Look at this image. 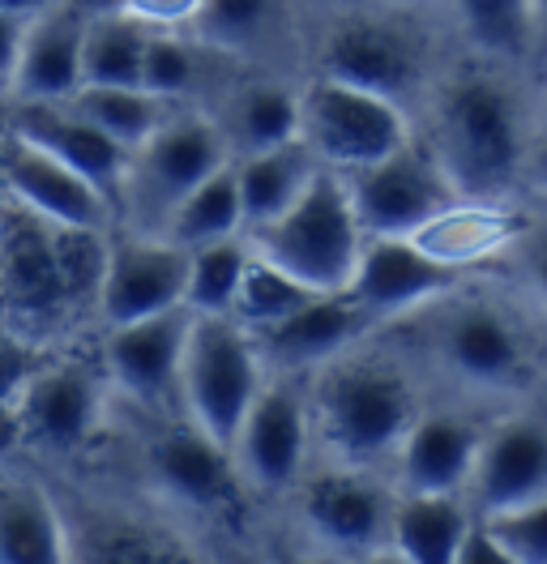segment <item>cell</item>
I'll return each mask as SVG.
<instances>
[{
  "instance_id": "obj_1",
  "label": "cell",
  "mask_w": 547,
  "mask_h": 564,
  "mask_svg": "<svg viewBox=\"0 0 547 564\" xmlns=\"http://www.w3.org/2000/svg\"><path fill=\"white\" fill-rule=\"evenodd\" d=\"M522 107L487 69H462L437 107V159L462 197L492 202L522 167Z\"/></svg>"
},
{
  "instance_id": "obj_2",
  "label": "cell",
  "mask_w": 547,
  "mask_h": 564,
  "mask_svg": "<svg viewBox=\"0 0 547 564\" xmlns=\"http://www.w3.org/2000/svg\"><path fill=\"white\" fill-rule=\"evenodd\" d=\"M360 236L364 227L355 218L346 184L339 172L321 167L291 210L248 231V245L317 291H342L355 274V261L364 248Z\"/></svg>"
},
{
  "instance_id": "obj_3",
  "label": "cell",
  "mask_w": 547,
  "mask_h": 564,
  "mask_svg": "<svg viewBox=\"0 0 547 564\" xmlns=\"http://www.w3.org/2000/svg\"><path fill=\"white\" fill-rule=\"evenodd\" d=\"M317 423L342 462H380L415 423V393L394 364L339 359L317 386Z\"/></svg>"
},
{
  "instance_id": "obj_4",
  "label": "cell",
  "mask_w": 547,
  "mask_h": 564,
  "mask_svg": "<svg viewBox=\"0 0 547 564\" xmlns=\"http://www.w3.org/2000/svg\"><path fill=\"white\" fill-rule=\"evenodd\" d=\"M261 386V355L253 334L232 313H193V329L180 359V393L189 420L210 441L232 449Z\"/></svg>"
},
{
  "instance_id": "obj_5",
  "label": "cell",
  "mask_w": 547,
  "mask_h": 564,
  "mask_svg": "<svg viewBox=\"0 0 547 564\" xmlns=\"http://www.w3.org/2000/svg\"><path fill=\"white\" fill-rule=\"evenodd\" d=\"M227 138L202 116H171L168 124L133 150L125 180V210L133 214L137 231L163 236L171 210L202 184L210 172L227 163Z\"/></svg>"
},
{
  "instance_id": "obj_6",
  "label": "cell",
  "mask_w": 547,
  "mask_h": 564,
  "mask_svg": "<svg viewBox=\"0 0 547 564\" xmlns=\"http://www.w3.org/2000/svg\"><path fill=\"white\" fill-rule=\"evenodd\" d=\"M300 138L330 167H368L407 141L403 107L385 95L317 77L300 95Z\"/></svg>"
},
{
  "instance_id": "obj_7",
  "label": "cell",
  "mask_w": 547,
  "mask_h": 564,
  "mask_svg": "<svg viewBox=\"0 0 547 564\" xmlns=\"http://www.w3.org/2000/svg\"><path fill=\"white\" fill-rule=\"evenodd\" d=\"M342 184L368 236H410L449 202H458V188L444 176L441 159L415 150L410 141L368 167H351Z\"/></svg>"
},
{
  "instance_id": "obj_8",
  "label": "cell",
  "mask_w": 547,
  "mask_h": 564,
  "mask_svg": "<svg viewBox=\"0 0 547 564\" xmlns=\"http://www.w3.org/2000/svg\"><path fill=\"white\" fill-rule=\"evenodd\" d=\"M189 291V248L168 236L125 231L107 245L99 279V313L111 325L154 317L184 304Z\"/></svg>"
},
{
  "instance_id": "obj_9",
  "label": "cell",
  "mask_w": 547,
  "mask_h": 564,
  "mask_svg": "<svg viewBox=\"0 0 547 564\" xmlns=\"http://www.w3.org/2000/svg\"><path fill=\"white\" fill-rule=\"evenodd\" d=\"M4 129L52 150L77 176L90 180L107 197L111 214L125 206V180H129L133 150L120 145L107 129H99L90 116H82L68 99H13L4 107Z\"/></svg>"
},
{
  "instance_id": "obj_10",
  "label": "cell",
  "mask_w": 547,
  "mask_h": 564,
  "mask_svg": "<svg viewBox=\"0 0 547 564\" xmlns=\"http://www.w3.org/2000/svg\"><path fill=\"white\" fill-rule=\"evenodd\" d=\"M0 257H4V317L56 321L73 295L61 257V223L34 214L18 197L0 202Z\"/></svg>"
},
{
  "instance_id": "obj_11",
  "label": "cell",
  "mask_w": 547,
  "mask_h": 564,
  "mask_svg": "<svg viewBox=\"0 0 547 564\" xmlns=\"http://www.w3.org/2000/svg\"><path fill=\"white\" fill-rule=\"evenodd\" d=\"M428 47L403 22L385 18H346L321 43V77H334L346 86L385 95L403 104L423 82Z\"/></svg>"
},
{
  "instance_id": "obj_12",
  "label": "cell",
  "mask_w": 547,
  "mask_h": 564,
  "mask_svg": "<svg viewBox=\"0 0 547 564\" xmlns=\"http://www.w3.org/2000/svg\"><path fill=\"white\" fill-rule=\"evenodd\" d=\"M462 274H466L462 265L437 261L410 236H373L360 248L355 274L342 291L368 313V321H380L441 295L453 282H462Z\"/></svg>"
},
{
  "instance_id": "obj_13",
  "label": "cell",
  "mask_w": 547,
  "mask_h": 564,
  "mask_svg": "<svg viewBox=\"0 0 547 564\" xmlns=\"http://www.w3.org/2000/svg\"><path fill=\"white\" fill-rule=\"evenodd\" d=\"M308 445V415L304 398L287 381L261 386L248 415L239 423V436L232 445L236 466L266 492H282L300 479Z\"/></svg>"
},
{
  "instance_id": "obj_14",
  "label": "cell",
  "mask_w": 547,
  "mask_h": 564,
  "mask_svg": "<svg viewBox=\"0 0 547 564\" xmlns=\"http://www.w3.org/2000/svg\"><path fill=\"white\" fill-rule=\"evenodd\" d=\"M0 163L9 180V197L61 227H103L111 206L86 176H77L52 150L34 145L13 129H0Z\"/></svg>"
},
{
  "instance_id": "obj_15",
  "label": "cell",
  "mask_w": 547,
  "mask_h": 564,
  "mask_svg": "<svg viewBox=\"0 0 547 564\" xmlns=\"http://www.w3.org/2000/svg\"><path fill=\"white\" fill-rule=\"evenodd\" d=\"M189 329H193L189 304L129 321V325H111V338H107L111 381L125 393H133L137 402L159 406L171 389H180V359H184Z\"/></svg>"
},
{
  "instance_id": "obj_16",
  "label": "cell",
  "mask_w": 547,
  "mask_h": 564,
  "mask_svg": "<svg viewBox=\"0 0 547 564\" xmlns=\"http://www.w3.org/2000/svg\"><path fill=\"white\" fill-rule=\"evenodd\" d=\"M99 381L86 364H39L18 393L26 436L47 449H82L99 427Z\"/></svg>"
},
{
  "instance_id": "obj_17",
  "label": "cell",
  "mask_w": 547,
  "mask_h": 564,
  "mask_svg": "<svg viewBox=\"0 0 547 564\" xmlns=\"http://www.w3.org/2000/svg\"><path fill=\"white\" fill-rule=\"evenodd\" d=\"M95 0H56L26 26L13 99H68L82 86V47L95 18Z\"/></svg>"
},
{
  "instance_id": "obj_18",
  "label": "cell",
  "mask_w": 547,
  "mask_h": 564,
  "mask_svg": "<svg viewBox=\"0 0 547 564\" xmlns=\"http://www.w3.org/2000/svg\"><path fill=\"white\" fill-rule=\"evenodd\" d=\"M373 321L368 313L346 295V291H321L308 304H300L291 317L248 329L257 355H266L274 368L282 372H300L308 364H325L342 355Z\"/></svg>"
},
{
  "instance_id": "obj_19",
  "label": "cell",
  "mask_w": 547,
  "mask_h": 564,
  "mask_svg": "<svg viewBox=\"0 0 547 564\" xmlns=\"http://www.w3.org/2000/svg\"><path fill=\"white\" fill-rule=\"evenodd\" d=\"M437 351L471 386H517L526 377V338L492 304L453 308L437 329Z\"/></svg>"
},
{
  "instance_id": "obj_20",
  "label": "cell",
  "mask_w": 547,
  "mask_h": 564,
  "mask_svg": "<svg viewBox=\"0 0 547 564\" xmlns=\"http://www.w3.org/2000/svg\"><path fill=\"white\" fill-rule=\"evenodd\" d=\"M475 492L487 513L547 496V427L539 420H510L479 441Z\"/></svg>"
},
{
  "instance_id": "obj_21",
  "label": "cell",
  "mask_w": 547,
  "mask_h": 564,
  "mask_svg": "<svg viewBox=\"0 0 547 564\" xmlns=\"http://www.w3.org/2000/svg\"><path fill=\"white\" fill-rule=\"evenodd\" d=\"M389 518V496L364 475H317L304 488V522L342 552L376 547Z\"/></svg>"
},
{
  "instance_id": "obj_22",
  "label": "cell",
  "mask_w": 547,
  "mask_h": 564,
  "mask_svg": "<svg viewBox=\"0 0 547 564\" xmlns=\"http://www.w3.org/2000/svg\"><path fill=\"white\" fill-rule=\"evenodd\" d=\"M150 470L163 492L193 509H218L232 500V449L210 441L197 423L168 427L150 445Z\"/></svg>"
},
{
  "instance_id": "obj_23",
  "label": "cell",
  "mask_w": 547,
  "mask_h": 564,
  "mask_svg": "<svg viewBox=\"0 0 547 564\" xmlns=\"http://www.w3.org/2000/svg\"><path fill=\"white\" fill-rule=\"evenodd\" d=\"M479 441L483 436L458 415L415 420L398 445L407 492H458L475 470Z\"/></svg>"
},
{
  "instance_id": "obj_24",
  "label": "cell",
  "mask_w": 547,
  "mask_h": 564,
  "mask_svg": "<svg viewBox=\"0 0 547 564\" xmlns=\"http://www.w3.org/2000/svg\"><path fill=\"white\" fill-rule=\"evenodd\" d=\"M321 172V159L304 138L278 141L266 150H253L236 163L239 176V206H244V231L278 218L296 206L312 176Z\"/></svg>"
},
{
  "instance_id": "obj_25",
  "label": "cell",
  "mask_w": 547,
  "mask_h": 564,
  "mask_svg": "<svg viewBox=\"0 0 547 564\" xmlns=\"http://www.w3.org/2000/svg\"><path fill=\"white\" fill-rule=\"evenodd\" d=\"M522 223L513 214L496 210L492 202L483 197H471V202H449L444 210H437L423 227L410 231V240L432 252L437 261H449V265H475L487 252L505 248L510 240H517Z\"/></svg>"
},
{
  "instance_id": "obj_26",
  "label": "cell",
  "mask_w": 547,
  "mask_h": 564,
  "mask_svg": "<svg viewBox=\"0 0 547 564\" xmlns=\"http://www.w3.org/2000/svg\"><path fill=\"white\" fill-rule=\"evenodd\" d=\"M68 534L39 484L0 470V561H65Z\"/></svg>"
},
{
  "instance_id": "obj_27",
  "label": "cell",
  "mask_w": 547,
  "mask_h": 564,
  "mask_svg": "<svg viewBox=\"0 0 547 564\" xmlns=\"http://www.w3.org/2000/svg\"><path fill=\"white\" fill-rule=\"evenodd\" d=\"M150 22L129 13L120 0L111 9H95L86 26V47H82V86H141V56Z\"/></svg>"
},
{
  "instance_id": "obj_28",
  "label": "cell",
  "mask_w": 547,
  "mask_h": 564,
  "mask_svg": "<svg viewBox=\"0 0 547 564\" xmlns=\"http://www.w3.org/2000/svg\"><path fill=\"white\" fill-rule=\"evenodd\" d=\"M466 527H471V518H466L462 500L453 492H410L394 509V518H389L394 547L407 561H423V564L458 561V547H462Z\"/></svg>"
},
{
  "instance_id": "obj_29",
  "label": "cell",
  "mask_w": 547,
  "mask_h": 564,
  "mask_svg": "<svg viewBox=\"0 0 547 564\" xmlns=\"http://www.w3.org/2000/svg\"><path fill=\"white\" fill-rule=\"evenodd\" d=\"M68 104L82 116H90L99 129H107L120 145L137 150L146 138H154L171 116L180 111V99L154 95L146 86H77Z\"/></svg>"
},
{
  "instance_id": "obj_30",
  "label": "cell",
  "mask_w": 547,
  "mask_h": 564,
  "mask_svg": "<svg viewBox=\"0 0 547 564\" xmlns=\"http://www.w3.org/2000/svg\"><path fill=\"white\" fill-rule=\"evenodd\" d=\"M239 231H244L239 176H236V163L227 159L218 172H210V176L171 210L163 236L184 248H202V245H214V240H227V236H239Z\"/></svg>"
},
{
  "instance_id": "obj_31",
  "label": "cell",
  "mask_w": 547,
  "mask_h": 564,
  "mask_svg": "<svg viewBox=\"0 0 547 564\" xmlns=\"http://www.w3.org/2000/svg\"><path fill=\"white\" fill-rule=\"evenodd\" d=\"M223 138L227 145H239V154L300 138V99L278 82H253L236 90V99L227 107Z\"/></svg>"
},
{
  "instance_id": "obj_32",
  "label": "cell",
  "mask_w": 547,
  "mask_h": 564,
  "mask_svg": "<svg viewBox=\"0 0 547 564\" xmlns=\"http://www.w3.org/2000/svg\"><path fill=\"white\" fill-rule=\"evenodd\" d=\"M287 26V0H205L193 18V31L202 43L223 52H253L282 35Z\"/></svg>"
},
{
  "instance_id": "obj_33",
  "label": "cell",
  "mask_w": 547,
  "mask_h": 564,
  "mask_svg": "<svg viewBox=\"0 0 547 564\" xmlns=\"http://www.w3.org/2000/svg\"><path fill=\"white\" fill-rule=\"evenodd\" d=\"M312 295H321V291L300 282L296 274H287L282 265L266 261L261 252H253L248 265H244L236 300H232V317H236L244 329H261V325H274V321L291 317V313H296L300 304H308Z\"/></svg>"
},
{
  "instance_id": "obj_34",
  "label": "cell",
  "mask_w": 547,
  "mask_h": 564,
  "mask_svg": "<svg viewBox=\"0 0 547 564\" xmlns=\"http://www.w3.org/2000/svg\"><path fill=\"white\" fill-rule=\"evenodd\" d=\"M248 257H253V248L239 236L189 248V291H184V304L193 313H232V300H236Z\"/></svg>"
},
{
  "instance_id": "obj_35",
  "label": "cell",
  "mask_w": 547,
  "mask_h": 564,
  "mask_svg": "<svg viewBox=\"0 0 547 564\" xmlns=\"http://www.w3.org/2000/svg\"><path fill=\"white\" fill-rule=\"evenodd\" d=\"M462 26L487 56H526L535 43V0H458Z\"/></svg>"
},
{
  "instance_id": "obj_36",
  "label": "cell",
  "mask_w": 547,
  "mask_h": 564,
  "mask_svg": "<svg viewBox=\"0 0 547 564\" xmlns=\"http://www.w3.org/2000/svg\"><path fill=\"white\" fill-rule=\"evenodd\" d=\"M202 73V52L197 43H189L184 35H175V26H154L146 39V56H141V86L154 95L180 99L197 86Z\"/></svg>"
},
{
  "instance_id": "obj_37",
  "label": "cell",
  "mask_w": 547,
  "mask_h": 564,
  "mask_svg": "<svg viewBox=\"0 0 547 564\" xmlns=\"http://www.w3.org/2000/svg\"><path fill=\"white\" fill-rule=\"evenodd\" d=\"M487 530L496 534V543L505 547L510 561L547 564V496L487 513Z\"/></svg>"
},
{
  "instance_id": "obj_38",
  "label": "cell",
  "mask_w": 547,
  "mask_h": 564,
  "mask_svg": "<svg viewBox=\"0 0 547 564\" xmlns=\"http://www.w3.org/2000/svg\"><path fill=\"white\" fill-rule=\"evenodd\" d=\"M39 364H43V355L34 351L26 338L0 329V398L18 402V393H22V386L34 377Z\"/></svg>"
},
{
  "instance_id": "obj_39",
  "label": "cell",
  "mask_w": 547,
  "mask_h": 564,
  "mask_svg": "<svg viewBox=\"0 0 547 564\" xmlns=\"http://www.w3.org/2000/svg\"><path fill=\"white\" fill-rule=\"evenodd\" d=\"M26 13H9L0 9V95H13L18 82V61H22V43H26Z\"/></svg>"
},
{
  "instance_id": "obj_40",
  "label": "cell",
  "mask_w": 547,
  "mask_h": 564,
  "mask_svg": "<svg viewBox=\"0 0 547 564\" xmlns=\"http://www.w3.org/2000/svg\"><path fill=\"white\" fill-rule=\"evenodd\" d=\"M120 4L150 26H193L205 0H120Z\"/></svg>"
},
{
  "instance_id": "obj_41",
  "label": "cell",
  "mask_w": 547,
  "mask_h": 564,
  "mask_svg": "<svg viewBox=\"0 0 547 564\" xmlns=\"http://www.w3.org/2000/svg\"><path fill=\"white\" fill-rule=\"evenodd\" d=\"M22 441H26V427H22V415H18V402L0 398V458H9Z\"/></svg>"
},
{
  "instance_id": "obj_42",
  "label": "cell",
  "mask_w": 547,
  "mask_h": 564,
  "mask_svg": "<svg viewBox=\"0 0 547 564\" xmlns=\"http://www.w3.org/2000/svg\"><path fill=\"white\" fill-rule=\"evenodd\" d=\"M526 270H530V279L539 286V295L547 300V227H539L530 248H526Z\"/></svg>"
},
{
  "instance_id": "obj_43",
  "label": "cell",
  "mask_w": 547,
  "mask_h": 564,
  "mask_svg": "<svg viewBox=\"0 0 547 564\" xmlns=\"http://www.w3.org/2000/svg\"><path fill=\"white\" fill-rule=\"evenodd\" d=\"M547 65V0H535V43H530Z\"/></svg>"
},
{
  "instance_id": "obj_44",
  "label": "cell",
  "mask_w": 547,
  "mask_h": 564,
  "mask_svg": "<svg viewBox=\"0 0 547 564\" xmlns=\"http://www.w3.org/2000/svg\"><path fill=\"white\" fill-rule=\"evenodd\" d=\"M47 4H56V0H0V9H9V13H26V18H34V13L47 9Z\"/></svg>"
},
{
  "instance_id": "obj_45",
  "label": "cell",
  "mask_w": 547,
  "mask_h": 564,
  "mask_svg": "<svg viewBox=\"0 0 547 564\" xmlns=\"http://www.w3.org/2000/svg\"><path fill=\"white\" fill-rule=\"evenodd\" d=\"M0 317H4V257H0Z\"/></svg>"
},
{
  "instance_id": "obj_46",
  "label": "cell",
  "mask_w": 547,
  "mask_h": 564,
  "mask_svg": "<svg viewBox=\"0 0 547 564\" xmlns=\"http://www.w3.org/2000/svg\"><path fill=\"white\" fill-rule=\"evenodd\" d=\"M9 197V180H4V163H0V202Z\"/></svg>"
},
{
  "instance_id": "obj_47",
  "label": "cell",
  "mask_w": 547,
  "mask_h": 564,
  "mask_svg": "<svg viewBox=\"0 0 547 564\" xmlns=\"http://www.w3.org/2000/svg\"><path fill=\"white\" fill-rule=\"evenodd\" d=\"M539 167L547 172V141H544V154H539Z\"/></svg>"
},
{
  "instance_id": "obj_48",
  "label": "cell",
  "mask_w": 547,
  "mask_h": 564,
  "mask_svg": "<svg viewBox=\"0 0 547 564\" xmlns=\"http://www.w3.org/2000/svg\"><path fill=\"white\" fill-rule=\"evenodd\" d=\"M0 129H4V107H0Z\"/></svg>"
}]
</instances>
